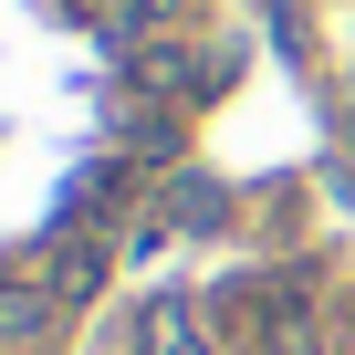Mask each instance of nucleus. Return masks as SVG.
Segmentation results:
<instances>
[{
	"mask_svg": "<svg viewBox=\"0 0 355 355\" xmlns=\"http://www.w3.org/2000/svg\"><path fill=\"white\" fill-rule=\"evenodd\" d=\"M53 313H63V293H53L32 261H0V345H42Z\"/></svg>",
	"mask_w": 355,
	"mask_h": 355,
	"instance_id": "1",
	"label": "nucleus"
},
{
	"mask_svg": "<svg viewBox=\"0 0 355 355\" xmlns=\"http://www.w3.org/2000/svg\"><path fill=\"white\" fill-rule=\"evenodd\" d=\"M32 272H42V282H53V293H63V303H73V293H94V282H105V261H94V241H53V251H42V261H32Z\"/></svg>",
	"mask_w": 355,
	"mask_h": 355,
	"instance_id": "3",
	"label": "nucleus"
},
{
	"mask_svg": "<svg viewBox=\"0 0 355 355\" xmlns=\"http://www.w3.org/2000/svg\"><path fill=\"white\" fill-rule=\"evenodd\" d=\"M136 355H209V345H199L189 303H146V313H136Z\"/></svg>",
	"mask_w": 355,
	"mask_h": 355,
	"instance_id": "2",
	"label": "nucleus"
}]
</instances>
